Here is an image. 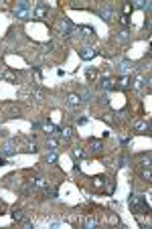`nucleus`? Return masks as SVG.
I'll use <instances>...</instances> for the list:
<instances>
[{
  "label": "nucleus",
  "instance_id": "nucleus-28",
  "mask_svg": "<svg viewBox=\"0 0 152 229\" xmlns=\"http://www.w3.org/2000/svg\"><path fill=\"white\" fill-rule=\"evenodd\" d=\"M136 6H138V8H150V4H148V2H142V0H138V2H136Z\"/></svg>",
  "mask_w": 152,
  "mask_h": 229
},
{
  "label": "nucleus",
  "instance_id": "nucleus-29",
  "mask_svg": "<svg viewBox=\"0 0 152 229\" xmlns=\"http://www.w3.org/2000/svg\"><path fill=\"white\" fill-rule=\"evenodd\" d=\"M124 16H128V14H130V12H132V4H124Z\"/></svg>",
  "mask_w": 152,
  "mask_h": 229
},
{
  "label": "nucleus",
  "instance_id": "nucleus-15",
  "mask_svg": "<svg viewBox=\"0 0 152 229\" xmlns=\"http://www.w3.org/2000/svg\"><path fill=\"white\" fill-rule=\"evenodd\" d=\"M93 34V29L91 26H81V37H85V39H89Z\"/></svg>",
  "mask_w": 152,
  "mask_h": 229
},
{
  "label": "nucleus",
  "instance_id": "nucleus-32",
  "mask_svg": "<svg viewBox=\"0 0 152 229\" xmlns=\"http://www.w3.org/2000/svg\"><path fill=\"white\" fill-rule=\"evenodd\" d=\"M85 122H87V118H79V120H77V124H79V126H83Z\"/></svg>",
  "mask_w": 152,
  "mask_h": 229
},
{
  "label": "nucleus",
  "instance_id": "nucleus-2",
  "mask_svg": "<svg viewBox=\"0 0 152 229\" xmlns=\"http://www.w3.org/2000/svg\"><path fill=\"white\" fill-rule=\"evenodd\" d=\"M130 207H132L136 213H146L148 211V203L142 199V197H136V195L130 197Z\"/></svg>",
  "mask_w": 152,
  "mask_h": 229
},
{
  "label": "nucleus",
  "instance_id": "nucleus-6",
  "mask_svg": "<svg viewBox=\"0 0 152 229\" xmlns=\"http://www.w3.org/2000/svg\"><path fill=\"white\" fill-rule=\"evenodd\" d=\"M59 30H61V34H63V37H69V34H71V30H73V25H71L69 20H61V22H59Z\"/></svg>",
  "mask_w": 152,
  "mask_h": 229
},
{
  "label": "nucleus",
  "instance_id": "nucleus-30",
  "mask_svg": "<svg viewBox=\"0 0 152 229\" xmlns=\"http://www.w3.org/2000/svg\"><path fill=\"white\" fill-rule=\"evenodd\" d=\"M120 22H122L124 26H128V25H130V18H128V16H124V14H122V18H120Z\"/></svg>",
  "mask_w": 152,
  "mask_h": 229
},
{
  "label": "nucleus",
  "instance_id": "nucleus-34",
  "mask_svg": "<svg viewBox=\"0 0 152 229\" xmlns=\"http://www.w3.org/2000/svg\"><path fill=\"white\" fill-rule=\"evenodd\" d=\"M0 132H2V128H0Z\"/></svg>",
  "mask_w": 152,
  "mask_h": 229
},
{
  "label": "nucleus",
  "instance_id": "nucleus-26",
  "mask_svg": "<svg viewBox=\"0 0 152 229\" xmlns=\"http://www.w3.org/2000/svg\"><path fill=\"white\" fill-rule=\"evenodd\" d=\"M103 183H106V176H98V179L93 180V185H95V187H103Z\"/></svg>",
  "mask_w": 152,
  "mask_h": 229
},
{
  "label": "nucleus",
  "instance_id": "nucleus-11",
  "mask_svg": "<svg viewBox=\"0 0 152 229\" xmlns=\"http://www.w3.org/2000/svg\"><path fill=\"white\" fill-rule=\"evenodd\" d=\"M134 130H136V132H146L148 130V122H146V120H138V122H134Z\"/></svg>",
  "mask_w": 152,
  "mask_h": 229
},
{
  "label": "nucleus",
  "instance_id": "nucleus-24",
  "mask_svg": "<svg viewBox=\"0 0 152 229\" xmlns=\"http://www.w3.org/2000/svg\"><path fill=\"white\" fill-rule=\"evenodd\" d=\"M73 156L79 160V158H83V156H85V150H81V148H75V150H73Z\"/></svg>",
  "mask_w": 152,
  "mask_h": 229
},
{
  "label": "nucleus",
  "instance_id": "nucleus-4",
  "mask_svg": "<svg viewBox=\"0 0 152 229\" xmlns=\"http://www.w3.org/2000/svg\"><path fill=\"white\" fill-rule=\"evenodd\" d=\"M47 14H49V6L43 4V2H41V4H37V6L33 8V16H34V18H45Z\"/></svg>",
  "mask_w": 152,
  "mask_h": 229
},
{
  "label": "nucleus",
  "instance_id": "nucleus-16",
  "mask_svg": "<svg viewBox=\"0 0 152 229\" xmlns=\"http://www.w3.org/2000/svg\"><path fill=\"white\" fill-rule=\"evenodd\" d=\"M89 98H91V91H89V89H81V93H79V99H81V102H87Z\"/></svg>",
  "mask_w": 152,
  "mask_h": 229
},
{
  "label": "nucleus",
  "instance_id": "nucleus-23",
  "mask_svg": "<svg viewBox=\"0 0 152 229\" xmlns=\"http://www.w3.org/2000/svg\"><path fill=\"white\" fill-rule=\"evenodd\" d=\"M85 77H87V79H95V77H98V71H95V69H87V71H85Z\"/></svg>",
  "mask_w": 152,
  "mask_h": 229
},
{
  "label": "nucleus",
  "instance_id": "nucleus-8",
  "mask_svg": "<svg viewBox=\"0 0 152 229\" xmlns=\"http://www.w3.org/2000/svg\"><path fill=\"white\" fill-rule=\"evenodd\" d=\"M87 150L91 152V154H98V152L102 150V142H99V140H89V144H87Z\"/></svg>",
  "mask_w": 152,
  "mask_h": 229
},
{
  "label": "nucleus",
  "instance_id": "nucleus-27",
  "mask_svg": "<svg viewBox=\"0 0 152 229\" xmlns=\"http://www.w3.org/2000/svg\"><path fill=\"white\" fill-rule=\"evenodd\" d=\"M25 150H26V152H37V144H34V142H29Z\"/></svg>",
  "mask_w": 152,
  "mask_h": 229
},
{
  "label": "nucleus",
  "instance_id": "nucleus-1",
  "mask_svg": "<svg viewBox=\"0 0 152 229\" xmlns=\"http://www.w3.org/2000/svg\"><path fill=\"white\" fill-rule=\"evenodd\" d=\"M14 18L18 20H30L33 18V6L26 2V0H20L14 8Z\"/></svg>",
  "mask_w": 152,
  "mask_h": 229
},
{
  "label": "nucleus",
  "instance_id": "nucleus-20",
  "mask_svg": "<svg viewBox=\"0 0 152 229\" xmlns=\"http://www.w3.org/2000/svg\"><path fill=\"white\" fill-rule=\"evenodd\" d=\"M47 148L49 150H57V140L55 138H47Z\"/></svg>",
  "mask_w": 152,
  "mask_h": 229
},
{
  "label": "nucleus",
  "instance_id": "nucleus-33",
  "mask_svg": "<svg viewBox=\"0 0 152 229\" xmlns=\"http://www.w3.org/2000/svg\"><path fill=\"white\" fill-rule=\"evenodd\" d=\"M2 164H4V156L0 154V166H2Z\"/></svg>",
  "mask_w": 152,
  "mask_h": 229
},
{
  "label": "nucleus",
  "instance_id": "nucleus-7",
  "mask_svg": "<svg viewBox=\"0 0 152 229\" xmlns=\"http://www.w3.org/2000/svg\"><path fill=\"white\" fill-rule=\"evenodd\" d=\"M67 103L71 110H77L79 106H81V99H79V95H75V93H71V95H67Z\"/></svg>",
  "mask_w": 152,
  "mask_h": 229
},
{
  "label": "nucleus",
  "instance_id": "nucleus-21",
  "mask_svg": "<svg viewBox=\"0 0 152 229\" xmlns=\"http://www.w3.org/2000/svg\"><path fill=\"white\" fill-rule=\"evenodd\" d=\"M120 87H122V89L130 87V77H128V75H124V77L120 79Z\"/></svg>",
  "mask_w": 152,
  "mask_h": 229
},
{
  "label": "nucleus",
  "instance_id": "nucleus-22",
  "mask_svg": "<svg viewBox=\"0 0 152 229\" xmlns=\"http://www.w3.org/2000/svg\"><path fill=\"white\" fill-rule=\"evenodd\" d=\"M47 160H49V162H57V150H49V154H47Z\"/></svg>",
  "mask_w": 152,
  "mask_h": 229
},
{
  "label": "nucleus",
  "instance_id": "nucleus-12",
  "mask_svg": "<svg viewBox=\"0 0 152 229\" xmlns=\"http://www.w3.org/2000/svg\"><path fill=\"white\" fill-rule=\"evenodd\" d=\"M114 87H116V85H114V81H112V79H108V77H106V79L102 81V89H106V91H112Z\"/></svg>",
  "mask_w": 152,
  "mask_h": 229
},
{
  "label": "nucleus",
  "instance_id": "nucleus-31",
  "mask_svg": "<svg viewBox=\"0 0 152 229\" xmlns=\"http://www.w3.org/2000/svg\"><path fill=\"white\" fill-rule=\"evenodd\" d=\"M110 221H112V223H120V219H118V215H110Z\"/></svg>",
  "mask_w": 152,
  "mask_h": 229
},
{
  "label": "nucleus",
  "instance_id": "nucleus-14",
  "mask_svg": "<svg viewBox=\"0 0 152 229\" xmlns=\"http://www.w3.org/2000/svg\"><path fill=\"white\" fill-rule=\"evenodd\" d=\"M83 225L87 229H91V227H95V225H98V219H95V217H87V219H83Z\"/></svg>",
  "mask_w": 152,
  "mask_h": 229
},
{
  "label": "nucleus",
  "instance_id": "nucleus-5",
  "mask_svg": "<svg viewBox=\"0 0 152 229\" xmlns=\"http://www.w3.org/2000/svg\"><path fill=\"white\" fill-rule=\"evenodd\" d=\"M98 14L102 16L106 22H110V20L114 18V12H112V8H110V6H102V8H98Z\"/></svg>",
  "mask_w": 152,
  "mask_h": 229
},
{
  "label": "nucleus",
  "instance_id": "nucleus-17",
  "mask_svg": "<svg viewBox=\"0 0 152 229\" xmlns=\"http://www.w3.org/2000/svg\"><path fill=\"white\" fill-rule=\"evenodd\" d=\"M30 95H33L34 99H43V98H45L43 89H39V87H34V89H33V93H30Z\"/></svg>",
  "mask_w": 152,
  "mask_h": 229
},
{
  "label": "nucleus",
  "instance_id": "nucleus-13",
  "mask_svg": "<svg viewBox=\"0 0 152 229\" xmlns=\"http://www.w3.org/2000/svg\"><path fill=\"white\" fill-rule=\"evenodd\" d=\"M43 193H45V195H49V197H57V189H55V187H51V185H45Z\"/></svg>",
  "mask_w": 152,
  "mask_h": 229
},
{
  "label": "nucleus",
  "instance_id": "nucleus-25",
  "mask_svg": "<svg viewBox=\"0 0 152 229\" xmlns=\"http://www.w3.org/2000/svg\"><path fill=\"white\" fill-rule=\"evenodd\" d=\"M45 130H47V134H55V130H57V128H55L51 122H47V124H45Z\"/></svg>",
  "mask_w": 152,
  "mask_h": 229
},
{
  "label": "nucleus",
  "instance_id": "nucleus-3",
  "mask_svg": "<svg viewBox=\"0 0 152 229\" xmlns=\"http://www.w3.org/2000/svg\"><path fill=\"white\" fill-rule=\"evenodd\" d=\"M16 152V148H14V142L12 140H8V142H4L2 146H0V154L4 156V158H8V156H12Z\"/></svg>",
  "mask_w": 152,
  "mask_h": 229
},
{
  "label": "nucleus",
  "instance_id": "nucleus-9",
  "mask_svg": "<svg viewBox=\"0 0 152 229\" xmlns=\"http://www.w3.org/2000/svg\"><path fill=\"white\" fill-rule=\"evenodd\" d=\"M79 55H81V59L89 61V59H93V57H95V49H91V47H85L83 51H79Z\"/></svg>",
  "mask_w": 152,
  "mask_h": 229
},
{
  "label": "nucleus",
  "instance_id": "nucleus-10",
  "mask_svg": "<svg viewBox=\"0 0 152 229\" xmlns=\"http://www.w3.org/2000/svg\"><path fill=\"white\" fill-rule=\"evenodd\" d=\"M130 69H132V63L130 61H118V71L120 73H130Z\"/></svg>",
  "mask_w": 152,
  "mask_h": 229
},
{
  "label": "nucleus",
  "instance_id": "nucleus-19",
  "mask_svg": "<svg viewBox=\"0 0 152 229\" xmlns=\"http://www.w3.org/2000/svg\"><path fill=\"white\" fill-rule=\"evenodd\" d=\"M71 134H73V130H71V128L61 130V138H63V140H69V138H71Z\"/></svg>",
  "mask_w": 152,
  "mask_h": 229
},
{
  "label": "nucleus",
  "instance_id": "nucleus-18",
  "mask_svg": "<svg viewBox=\"0 0 152 229\" xmlns=\"http://www.w3.org/2000/svg\"><path fill=\"white\" fill-rule=\"evenodd\" d=\"M12 219H14V221H22V219H25V215H22V211L14 209V211H12Z\"/></svg>",
  "mask_w": 152,
  "mask_h": 229
}]
</instances>
